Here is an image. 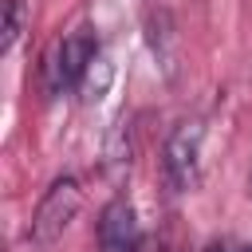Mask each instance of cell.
I'll list each match as a JSON object with an SVG mask.
<instances>
[{
    "label": "cell",
    "mask_w": 252,
    "mask_h": 252,
    "mask_svg": "<svg viewBox=\"0 0 252 252\" xmlns=\"http://www.w3.org/2000/svg\"><path fill=\"white\" fill-rule=\"evenodd\" d=\"M79 209H83V189H79V181H75V177H55L51 189L39 197V205H35V213H32L28 240H32L35 248H51V244L67 232V224L79 217Z\"/></svg>",
    "instance_id": "cell-1"
},
{
    "label": "cell",
    "mask_w": 252,
    "mask_h": 252,
    "mask_svg": "<svg viewBox=\"0 0 252 252\" xmlns=\"http://www.w3.org/2000/svg\"><path fill=\"white\" fill-rule=\"evenodd\" d=\"M201 142H205V126L201 122H181L165 138L161 165H165V181L177 193H185V189L197 185V173H201Z\"/></svg>",
    "instance_id": "cell-2"
},
{
    "label": "cell",
    "mask_w": 252,
    "mask_h": 252,
    "mask_svg": "<svg viewBox=\"0 0 252 252\" xmlns=\"http://www.w3.org/2000/svg\"><path fill=\"white\" fill-rule=\"evenodd\" d=\"M98 252H142V232L134 205L126 197H114L98 217Z\"/></svg>",
    "instance_id": "cell-3"
},
{
    "label": "cell",
    "mask_w": 252,
    "mask_h": 252,
    "mask_svg": "<svg viewBox=\"0 0 252 252\" xmlns=\"http://www.w3.org/2000/svg\"><path fill=\"white\" fill-rule=\"evenodd\" d=\"M98 55V43L87 35V32H75L67 35L59 47H55V59H51V91H63V87H75L83 83L91 59Z\"/></svg>",
    "instance_id": "cell-4"
},
{
    "label": "cell",
    "mask_w": 252,
    "mask_h": 252,
    "mask_svg": "<svg viewBox=\"0 0 252 252\" xmlns=\"http://www.w3.org/2000/svg\"><path fill=\"white\" fill-rule=\"evenodd\" d=\"M110 79H114V67H110L102 55H94V59H91V67H87V75H83V83H79L83 98H87V102H91V98H102V94H106V87H110Z\"/></svg>",
    "instance_id": "cell-5"
},
{
    "label": "cell",
    "mask_w": 252,
    "mask_h": 252,
    "mask_svg": "<svg viewBox=\"0 0 252 252\" xmlns=\"http://www.w3.org/2000/svg\"><path fill=\"white\" fill-rule=\"evenodd\" d=\"M24 16H28L24 0H8V20H4V39H0V51H12V47H16V39H20V32H24Z\"/></svg>",
    "instance_id": "cell-6"
},
{
    "label": "cell",
    "mask_w": 252,
    "mask_h": 252,
    "mask_svg": "<svg viewBox=\"0 0 252 252\" xmlns=\"http://www.w3.org/2000/svg\"><path fill=\"white\" fill-rule=\"evenodd\" d=\"M209 252H232V244H224V240H220V244H209Z\"/></svg>",
    "instance_id": "cell-7"
},
{
    "label": "cell",
    "mask_w": 252,
    "mask_h": 252,
    "mask_svg": "<svg viewBox=\"0 0 252 252\" xmlns=\"http://www.w3.org/2000/svg\"><path fill=\"white\" fill-rule=\"evenodd\" d=\"M244 252H252V244H248V248H244Z\"/></svg>",
    "instance_id": "cell-8"
}]
</instances>
